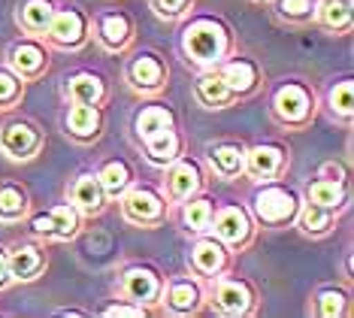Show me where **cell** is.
Returning a JSON list of instances; mask_svg holds the SVG:
<instances>
[{
	"mask_svg": "<svg viewBox=\"0 0 354 318\" xmlns=\"http://www.w3.org/2000/svg\"><path fill=\"white\" fill-rule=\"evenodd\" d=\"M43 149V134L34 121L15 118L0 127V152L12 161H28Z\"/></svg>",
	"mask_w": 354,
	"mask_h": 318,
	"instance_id": "cell-13",
	"label": "cell"
},
{
	"mask_svg": "<svg viewBox=\"0 0 354 318\" xmlns=\"http://www.w3.org/2000/svg\"><path fill=\"white\" fill-rule=\"evenodd\" d=\"M215 70H218L224 85L236 97H248L257 88V82H261V70H257V64L252 58H224Z\"/></svg>",
	"mask_w": 354,
	"mask_h": 318,
	"instance_id": "cell-18",
	"label": "cell"
},
{
	"mask_svg": "<svg viewBox=\"0 0 354 318\" xmlns=\"http://www.w3.org/2000/svg\"><path fill=\"white\" fill-rule=\"evenodd\" d=\"M209 303L218 309L221 315H248L254 312V288L252 282L239 279V276H215V279H209Z\"/></svg>",
	"mask_w": 354,
	"mask_h": 318,
	"instance_id": "cell-4",
	"label": "cell"
},
{
	"mask_svg": "<svg viewBox=\"0 0 354 318\" xmlns=\"http://www.w3.org/2000/svg\"><path fill=\"white\" fill-rule=\"evenodd\" d=\"M142 145H146V158L151 161V164L167 167V164H173V161L182 154V145L185 143H182V134L176 130V125H170V127L158 130V134L146 136Z\"/></svg>",
	"mask_w": 354,
	"mask_h": 318,
	"instance_id": "cell-22",
	"label": "cell"
},
{
	"mask_svg": "<svg viewBox=\"0 0 354 318\" xmlns=\"http://www.w3.org/2000/svg\"><path fill=\"white\" fill-rule=\"evenodd\" d=\"M28 224L37 236H46V240H73L82 227V212L73 203H58L49 212L34 215Z\"/></svg>",
	"mask_w": 354,
	"mask_h": 318,
	"instance_id": "cell-12",
	"label": "cell"
},
{
	"mask_svg": "<svg viewBox=\"0 0 354 318\" xmlns=\"http://www.w3.org/2000/svg\"><path fill=\"white\" fill-rule=\"evenodd\" d=\"M333 209H324V206H315V203H300L297 209V218L294 222L300 224V231L306 236H324L333 231Z\"/></svg>",
	"mask_w": 354,
	"mask_h": 318,
	"instance_id": "cell-32",
	"label": "cell"
},
{
	"mask_svg": "<svg viewBox=\"0 0 354 318\" xmlns=\"http://www.w3.org/2000/svg\"><path fill=\"white\" fill-rule=\"evenodd\" d=\"M182 48L200 67H218L230 55V30L227 24L212 19V15H197L185 24L182 30Z\"/></svg>",
	"mask_w": 354,
	"mask_h": 318,
	"instance_id": "cell-1",
	"label": "cell"
},
{
	"mask_svg": "<svg viewBox=\"0 0 354 318\" xmlns=\"http://www.w3.org/2000/svg\"><path fill=\"white\" fill-rule=\"evenodd\" d=\"M25 94V79L15 76L10 67H0V109H12Z\"/></svg>",
	"mask_w": 354,
	"mask_h": 318,
	"instance_id": "cell-37",
	"label": "cell"
},
{
	"mask_svg": "<svg viewBox=\"0 0 354 318\" xmlns=\"http://www.w3.org/2000/svg\"><path fill=\"white\" fill-rule=\"evenodd\" d=\"M348 291L345 288H321L315 294V312L321 318H342L348 315Z\"/></svg>",
	"mask_w": 354,
	"mask_h": 318,
	"instance_id": "cell-34",
	"label": "cell"
},
{
	"mask_svg": "<svg viewBox=\"0 0 354 318\" xmlns=\"http://www.w3.org/2000/svg\"><path fill=\"white\" fill-rule=\"evenodd\" d=\"M94 37H97V43L106 48V52H112V55L124 52V48L133 43V21H131V15L122 12V10L100 12L97 19H94Z\"/></svg>",
	"mask_w": 354,
	"mask_h": 318,
	"instance_id": "cell-16",
	"label": "cell"
},
{
	"mask_svg": "<svg viewBox=\"0 0 354 318\" xmlns=\"http://www.w3.org/2000/svg\"><path fill=\"white\" fill-rule=\"evenodd\" d=\"M64 125H67V134L76 136V140H82V143L97 140L100 127H103V112L94 103H70Z\"/></svg>",
	"mask_w": 354,
	"mask_h": 318,
	"instance_id": "cell-20",
	"label": "cell"
},
{
	"mask_svg": "<svg viewBox=\"0 0 354 318\" xmlns=\"http://www.w3.org/2000/svg\"><path fill=\"white\" fill-rule=\"evenodd\" d=\"M167 76H170V73H167V64L160 61V55H155V52L133 55L131 64H127V70H124L127 85H131L136 94H158V91H164Z\"/></svg>",
	"mask_w": 354,
	"mask_h": 318,
	"instance_id": "cell-14",
	"label": "cell"
},
{
	"mask_svg": "<svg viewBox=\"0 0 354 318\" xmlns=\"http://www.w3.org/2000/svg\"><path fill=\"white\" fill-rule=\"evenodd\" d=\"M103 315L106 318H142V315H149V309H142L136 303H112L103 309Z\"/></svg>",
	"mask_w": 354,
	"mask_h": 318,
	"instance_id": "cell-39",
	"label": "cell"
},
{
	"mask_svg": "<svg viewBox=\"0 0 354 318\" xmlns=\"http://www.w3.org/2000/svg\"><path fill=\"white\" fill-rule=\"evenodd\" d=\"M345 200H348V191H345V179H330V176H318L315 182H309L306 188V203H315V206L324 209H342Z\"/></svg>",
	"mask_w": 354,
	"mask_h": 318,
	"instance_id": "cell-27",
	"label": "cell"
},
{
	"mask_svg": "<svg viewBox=\"0 0 354 318\" xmlns=\"http://www.w3.org/2000/svg\"><path fill=\"white\" fill-rule=\"evenodd\" d=\"M297 209H300V197H297L294 188H285L279 182H261V188H254L252 194V212L261 224L267 227H281L297 218Z\"/></svg>",
	"mask_w": 354,
	"mask_h": 318,
	"instance_id": "cell-2",
	"label": "cell"
},
{
	"mask_svg": "<svg viewBox=\"0 0 354 318\" xmlns=\"http://www.w3.org/2000/svg\"><path fill=\"white\" fill-rule=\"evenodd\" d=\"M191 3L194 0H151V6H155V12L160 19H179V15L188 12Z\"/></svg>",
	"mask_w": 354,
	"mask_h": 318,
	"instance_id": "cell-38",
	"label": "cell"
},
{
	"mask_svg": "<svg viewBox=\"0 0 354 318\" xmlns=\"http://www.w3.org/2000/svg\"><path fill=\"white\" fill-rule=\"evenodd\" d=\"M94 176H97V182H100L103 194H106V200H118V197H122V194L133 185V170H131V164H127V161H122V158L106 161V164H103Z\"/></svg>",
	"mask_w": 354,
	"mask_h": 318,
	"instance_id": "cell-26",
	"label": "cell"
},
{
	"mask_svg": "<svg viewBox=\"0 0 354 318\" xmlns=\"http://www.w3.org/2000/svg\"><path fill=\"white\" fill-rule=\"evenodd\" d=\"M327 103H330V109H333V116L348 121L351 112H354V85H351V79H342V82H336L333 88H330Z\"/></svg>",
	"mask_w": 354,
	"mask_h": 318,
	"instance_id": "cell-36",
	"label": "cell"
},
{
	"mask_svg": "<svg viewBox=\"0 0 354 318\" xmlns=\"http://www.w3.org/2000/svg\"><path fill=\"white\" fill-rule=\"evenodd\" d=\"M6 260H10L12 282H34L46 267L43 249L34 246V242H15V246L6 251Z\"/></svg>",
	"mask_w": 354,
	"mask_h": 318,
	"instance_id": "cell-19",
	"label": "cell"
},
{
	"mask_svg": "<svg viewBox=\"0 0 354 318\" xmlns=\"http://www.w3.org/2000/svg\"><path fill=\"white\" fill-rule=\"evenodd\" d=\"M122 294L131 300V303L151 309L160 303V291H164V276H160L155 267L149 264H133L122 273V282H118Z\"/></svg>",
	"mask_w": 354,
	"mask_h": 318,
	"instance_id": "cell-7",
	"label": "cell"
},
{
	"mask_svg": "<svg viewBox=\"0 0 354 318\" xmlns=\"http://www.w3.org/2000/svg\"><path fill=\"white\" fill-rule=\"evenodd\" d=\"M321 28L342 34L351 28V0H318L315 15H312Z\"/></svg>",
	"mask_w": 354,
	"mask_h": 318,
	"instance_id": "cell-31",
	"label": "cell"
},
{
	"mask_svg": "<svg viewBox=\"0 0 354 318\" xmlns=\"http://www.w3.org/2000/svg\"><path fill=\"white\" fill-rule=\"evenodd\" d=\"M179 218L182 224L188 227V231L194 233H206L209 227H212V215H215V200L203 197V194H194V197H188L185 203H179Z\"/></svg>",
	"mask_w": 354,
	"mask_h": 318,
	"instance_id": "cell-29",
	"label": "cell"
},
{
	"mask_svg": "<svg viewBox=\"0 0 354 318\" xmlns=\"http://www.w3.org/2000/svg\"><path fill=\"white\" fill-rule=\"evenodd\" d=\"M270 112H272V118L285 127H306L315 118V94L303 82H285L272 94Z\"/></svg>",
	"mask_w": 354,
	"mask_h": 318,
	"instance_id": "cell-3",
	"label": "cell"
},
{
	"mask_svg": "<svg viewBox=\"0 0 354 318\" xmlns=\"http://www.w3.org/2000/svg\"><path fill=\"white\" fill-rule=\"evenodd\" d=\"M194 97L203 106H209V109H224V106H230L233 100H236V94H233L227 85H224V79L218 76V70H215V67H209L203 76L197 79Z\"/></svg>",
	"mask_w": 354,
	"mask_h": 318,
	"instance_id": "cell-25",
	"label": "cell"
},
{
	"mask_svg": "<svg viewBox=\"0 0 354 318\" xmlns=\"http://www.w3.org/2000/svg\"><path fill=\"white\" fill-rule=\"evenodd\" d=\"M30 209V197L19 182H0V222L3 224H15L28 215Z\"/></svg>",
	"mask_w": 354,
	"mask_h": 318,
	"instance_id": "cell-30",
	"label": "cell"
},
{
	"mask_svg": "<svg viewBox=\"0 0 354 318\" xmlns=\"http://www.w3.org/2000/svg\"><path fill=\"white\" fill-rule=\"evenodd\" d=\"M188 267L197 279H215V276L227 273L230 267V249L224 246L218 236H200L188 251Z\"/></svg>",
	"mask_w": 354,
	"mask_h": 318,
	"instance_id": "cell-10",
	"label": "cell"
},
{
	"mask_svg": "<svg viewBox=\"0 0 354 318\" xmlns=\"http://www.w3.org/2000/svg\"><path fill=\"white\" fill-rule=\"evenodd\" d=\"M318 0H272V12L288 24H303L315 15Z\"/></svg>",
	"mask_w": 354,
	"mask_h": 318,
	"instance_id": "cell-35",
	"label": "cell"
},
{
	"mask_svg": "<svg viewBox=\"0 0 354 318\" xmlns=\"http://www.w3.org/2000/svg\"><path fill=\"white\" fill-rule=\"evenodd\" d=\"M203 303H206V288H203V279H197V276H173V279L164 282L160 306L170 309V312L194 315L203 309Z\"/></svg>",
	"mask_w": 354,
	"mask_h": 318,
	"instance_id": "cell-8",
	"label": "cell"
},
{
	"mask_svg": "<svg viewBox=\"0 0 354 318\" xmlns=\"http://www.w3.org/2000/svg\"><path fill=\"white\" fill-rule=\"evenodd\" d=\"M6 64L15 76H21L25 82H34L37 76H43L49 67V48L39 43V37H21L15 39L6 52Z\"/></svg>",
	"mask_w": 354,
	"mask_h": 318,
	"instance_id": "cell-11",
	"label": "cell"
},
{
	"mask_svg": "<svg viewBox=\"0 0 354 318\" xmlns=\"http://www.w3.org/2000/svg\"><path fill=\"white\" fill-rule=\"evenodd\" d=\"M167 182H164V197L170 203H185L188 197H194V194L203 191L206 179H203V167L197 164V161L191 158H176L173 164H167Z\"/></svg>",
	"mask_w": 354,
	"mask_h": 318,
	"instance_id": "cell-15",
	"label": "cell"
},
{
	"mask_svg": "<svg viewBox=\"0 0 354 318\" xmlns=\"http://www.w3.org/2000/svg\"><path fill=\"white\" fill-rule=\"evenodd\" d=\"M12 276H10V260H6V249H0V291L10 288Z\"/></svg>",
	"mask_w": 354,
	"mask_h": 318,
	"instance_id": "cell-40",
	"label": "cell"
},
{
	"mask_svg": "<svg viewBox=\"0 0 354 318\" xmlns=\"http://www.w3.org/2000/svg\"><path fill=\"white\" fill-rule=\"evenodd\" d=\"M88 15L79 10V6H64V10H55L49 28H46V39L55 46V48H64V52H76V48L85 46L88 39Z\"/></svg>",
	"mask_w": 354,
	"mask_h": 318,
	"instance_id": "cell-6",
	"label": "cell"
},
{
	"mask_svg": "<svg viewBox=\"0 0 354 318\" xmlns=\"http://www.w3.org/2000/svg\"><path fill=\"white\" fill-rule=\"evenodd\" d=\"M58 315H73V318H79V315H85L82 309H58Z\"/></svg>",
	"mask_w": 354,
	"mask_h": 318,
	"instance_id": "cell-41",
	"label": "cell"
},
{
	"mask_svg": "<svg viewBox=\"0 0 354 318\" xmlns=\"http://www.w3.org/2000/svg\"><path fill=\"white\" fill-rule=\"evenodd\" d=\"M118 203H122L124 222L140 224V227L158 224L160 218L167 215V197L155 185H131V188L118 197Z\"/></svg>",
	"mask_w": 354,
	"mask_h": 318,
	"instance_id": "cell-5",
	"label": "cell"
},
{
	"mask_svg": "<svg viewBox=\"0 0 354 318\" xmlns=\"http://www.w3.org/2000/svg\"><path fill=\"white\" fill-rule=\"evenodd\" d=\"M70 203L82 212V215H100L103 209H106V194H103L100 182L94 173H82L73 179V185H70Z\"/></svg>",
	"mask_w": 354,
	"mask_h": 318,
	"instance_id": "cell-21",
	"label": "cell"
},
{
	"mask_svg": "<svg viewBox=\"0 0 354 318\" xmlns=\"http://www.w3.org/2000/svg\"><path fill=\"white\" fill-rule=\"evenodd\" d=\"M288 164V154L281 145L276 143H261V145H252L245 149V164H243V173L254 182H270V179H279L281 170Z\"/></svg>",
	"mask_w": 354,
	"mask_h": 318,
	"instance_id": "cell-17",
	"label": "cell"
},
{
	"mask_svg": "<svg viewBox=\"0 0 354 318\" xmlns=\"http://www.w3.org/2000/svg\"><path fill=\"white\" fill-rule=\"evenodd\" d=\"M176 125V116H173V109L170 106H142L140 112H136V118H133V134L140 136V140H146V136L151 134H158V130H164V127H170Z\"/></svg>",
	"mask_w": 354,
	"mask_h": 318,
	"instance_id": "cell-33",
	"label": "cell"
},
{
	"mask_svg": "<svg viewBox=\"0 0 354 318\" xmlns=\"http://www.w3.org/2000/svg\"><path fill=\"white\" fill-rule=\"evenodd\" d=\"M209 231H215V236L233 251V249H245L248 242H252L254 224H252V215H248L243 206H236V203H224V206L215 209L212 227H209Z\"/></svg>",
	"mask_w": 354,
	"mask_h": 318,
	"instance_id": "cell-9",
	"label": "cell"
},
{
	"mask_svg": "<svg viewBox=\"0 0 354 318\" xmlns=\"http://www.w3.org/2000/svg\"><path fill=\"white\" fill-rule=\"evenodd\" d=\"M64 94H67L70 103H94L100 106L103 97H106V82L97 76V73H73L64 85Z\"/></svg>",
	"mask_w": 354,
	"mask_h": 318,
	"instance_id": "cell-24",
	"label": "cell"
},
{
	"mask_svg": "<svg viewBox=\"0 0 354 318\" xmlns=\"http://www.w3.org/2000/svg\"><path fill=\"white\" fill-rule=\"evenodd\" d=\"M52 15H55V0H25V3L19 6V24H21V30L30 37H43L46 34V28H49V21H52Z\"/></svg>",
	"mask_w": 354,
	"mask_h": 318,
	"instance_id": "cell-28",
	"label": "cell"
},
{
	"mask_svg": "<svg viewBox=\"0 0 354 318\" xmlns=\"http://www.w3.org/2000/svg\"><path fill=\"white\" fill-rule=\"evenodd\" d=\"M206 154H209V164H212V170L221 179H233V176L243 173V164H245V145L243 143H233V140L212 143Z\"/></svg>",
	"mask_w": 354,
	"mask_h": 318,
	"instance_id": "cell-23",
	"label": "cell"
}]
</instances>
